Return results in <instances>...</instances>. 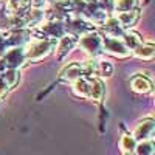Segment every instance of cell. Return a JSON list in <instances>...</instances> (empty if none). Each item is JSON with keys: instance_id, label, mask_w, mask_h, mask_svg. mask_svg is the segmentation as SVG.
<instances>
[{"instance_id": "cell-9", "label": "cell", "mask_w": 155, "mask_h": 155, "mask_svg": "<svg viewBox=\"0 0 155 155\" xmlns=\"http://www.w3.org/2000/svg\"><path fill=\"white\" fill-rule=\"evenodd\" d=\"M130 88L135 93H149L152 90V82L144 76H134L130 81Z\"/></svg>"}, {"instance_id": "cell-10", "label": "cell", "mask_w": 155, "mask_h": 155, "mask_svg": "<svg viewBox=\"0 0 155 155\" xmlns=\"http://www.w3.org/2000/svg\"><path fill=\"white\" fill-rule=\"evenodd\" d=\"M121 41H123V44L126 45V48L130 51V53L137 47H140L141 44H143V39H141L140 34L135 33V31H124V34L121 36Z\"/></svg>"}, {"instance_id": "cell-18", "label": "cell", "mask_w": 155, "mask_h": 155, "mask_svg": "<svg viewBox=\"0 0 155 155\" xmlns=\"http://www.w3.org/2000/svg\"><path fill=\"white\" fill-rule=\"evenodd\" d=\"M96 3L101 9H104L106 12L113 9V0H96Z\"/></svg>"}, {"instance_id": "cell-8", "label": "cell", "mask_w": 155, "mask_h": 155, "mask_svg": "<svg viewBox=\"0 0 155 155\" xmlns=\"http://www.w3.org/2000/svg\"><path fill=\"white\" fill-rule=\"evenodd\" d=\"M104 96V84L101 79L93 76H88V98L95 99V101H101Z\"/></svg>"}, {"instance_id": "cell-12", "label": "cell", "mask_w": 155, "mask_h": 155, "mask_svg": "<svg viewBox=\"0 0 155 155\" xmlns=\"http://www.w3.org/2000/svg\"><path fill=\"white\" fill-rule=\"evenodd\" d=\"M138 0H113V9L118 12H126L137 9Z\"/></svg>"}, {"instance_id": "cell-2", "label": "cell", "mask_w": 155, "mask_h": 155, "mask_svg": "<svg viewBox=\"0 0 155 155\" xmlns=\"http://www.w3.org/2000/svg\"><path fill=\"white\" fill-rule=\"evenodd\" d=\"M92 73H95V64L88 62V64H81V62H73L70 65H67L64 68V71L61 73V78L64 81L68 82H74L81 78L90 76Z\"/></svg>"}, {"instance_id": "cell-17", "label": "cell", "mask_w": 155, "mask_h": 155, "mask_svg": "<svg viewBox=\"0 0 155 155\" xmlns=\"http://www.w3.org/2000/svg\"><path fill=\"white\" fill-rule=\"evenodd\" d=\"M137 155H152L153 153V144L152 141H140V144L135 146Z\"/></svg>"}, {"instance_id": "cell-14", "label": "cell", "mask_w": 155, "mask_h": 155, "mask_svg": "<svg viewBox=\"0 0 155 155\" xmlns=\"http://www.w3.org/2000/svg\"><path fill=\"white\" fill-rule=\"evenodd\" d=\"M0 76H2V79L6 82V85H8L9 88L14 87V85L19 82V78H20L19 70H5Z\"/></svg>"}, {"instance_id": "cell-6", "label": "cell", "mask_w": 155, "mask_h": 155, "mask_svg": "<svg viewBox=\"0 0 155 155\" xmlns=\"http://www.w3.org/2000/svg\"><path fill=\"white\" fill-rule=\"evenodd\" d=\"M153 127H155V123L152 118H146L143 121H140L135 127V130L132 134V137L135 140H140V141H147V138H150L152 132H153Z\"/></svg>"}, {"instance_id": "cell-4", "label": "cell", "mask_w": 155, "mask_h": 155, "mask_svg": "<svg viewBox=\"0 0 155 155\" xmlns=\"http://www.w3.org/2000/svg\"><path fill=\"white\" fill-rule=\"evenodd\" d=\"M102 51H106V53L116 56V58H127L130 54V51L126 48V45L123 44L121 39L112 37V36L102 37Z\"/></svg>"}, {"instance_id": "cell-11", "label": "cell", "mask_w": 155, "mask_h": 155, "mask_svg": "<svg viewBox=\"0 0 155 155\" xmlns=\"http://www.w3.org/2000/svg\"><path fill=\"white\" fill-rule=\"evenodd\" d=\"M134 56L140 58V59H146V61H150L155 54V47L152 44H141L140 47H137L134 51Z\"/></svg>"}, {"instance_id": "cell-15", "label": "cell", "mask_w": 155, "mask_h": 155, "mask_svg": "<svg viewBox=\"0 0 155 155\" xmlns=\"http://www.w3.org/2000/svg\"><path fill=\"white\" fill-rule=\"evenodd\" d=\"M135 146H137V140L132 135H123V138H121V149L126 153H132L135 150Z\"/></svg>"}, {"instance_id": "cell-3", "label": "cell", "mask_w": 155, "mask_h": 155, "mask_svg": "<svg viewBox=\"0 0 155 155\" xmlns=\"http://www.w3.org/2000/svg\"><path fill=\"white\" fill-rule=\"evenodd\" d=\"M78 42L92 56H98L102 51V37L95 31H87V33L81 34V39Z\"/></svg>"}, {"instance_id": "cell-16", "label": "cell", "mask_w": 155, "mask_h": 155, "mask_svg": "<svg viewBox=\"0 0 155 155\" xmlns=\"http://www.w3.org/2000/svg\"><path fill=\"white\" fill-rule=\"evenodd\" d=\"M95 73L101 74V76H112L113 73V65L110 62H106V61H101L98 64H95Z\"/></svg>"}, {"instance_id": "cell-1", "label": "cell", "mask_w": 155, "mask_h": 155, "mask_svg": "<svg viewBox=\"0 0 155 155\" xmlns=\"http://www.w3.org/2000/svg\"><path fill=\"white\" fill-rule=\"evenodd\" d=\"M54 47H56V41H53V39H36V41L30 42L23 48L25 59L33 62L41 61L47 58L51 53V50H54Z\"/></svg>"}, {"instance_id": "cell-7", "label": "cell", "mask_w": 155, "mask_h": 155, "mask_svg": "<svg viewBox=\"0 0 155 155\" xmlns=\"http://www.w3.org/2000/svg\"><path fill=\"white\" fill-rule=\"evenodd\" d=\"M140 17V11L138 9H132V11H126V12H118V14L115 16L116 22L120 23V27L124 30V28H130L137 23Z\"/></svg>"}, {"instance_id": "cell-5", "label": "cell", "mask_w": 155, "mask_h": 155, "mask_svg": "<svg viewBox=\"0 0 155 155\" xmlns=\"http://www.w3.org/2000/svg\"><path fill=\"white\" fill-rule=\"evenodd\" d=\"M76 44H78V37H76V34H71V33L64 34V36L59 39L58 45L54 47V48H56V58H58L59 61H62V59L65 58V56L70 53V51L74 48Z\"/></svg>"}, {"instance_id": "cell-13", "label": "cell", "mask_w": 155, "mask_h": 155, "mask_svg": "<svg viewBox=\"0 0 155 155\" xmlns=\"http://www.w3.org/2000/svg\"><path fill=\"white\" fill-rule=\"evenodd\" d=\"M44 20V12L41 9H33V11H27V19H25V25L28 27H34V25H41V22Z\"/></svg>"}, {"instance_id": "cell-19", "label": "cell", "mask_w": 155, "mask_h": 155, "mask_svg": "<svg viewBox=\"0 0 155 155\" xmlns=\"http://www.w3.org/2000/svg\"><path fill=\"white\" fill-rule=\"evenodd\" d=\"M8 90H9V87L6 85V82L2 79V76H0V98H2L6 92H8Z\"/></svg>"}]
</instances>
